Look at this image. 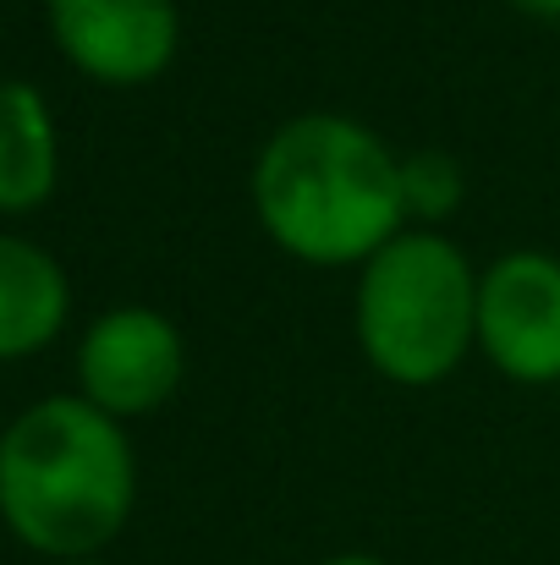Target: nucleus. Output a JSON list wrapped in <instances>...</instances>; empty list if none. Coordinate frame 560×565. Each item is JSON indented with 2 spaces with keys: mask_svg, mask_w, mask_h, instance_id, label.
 Segmentation results:
<instances>
[{
  "mask_svg": "<svg viewBox=\"0 0 560 565\" xmlns=\"http://www.w3.org/2000/svg\"><path fill=\"white\" fill-rule=\"evenodd\" d=\"M247 198L258 231L308 269H363L406 231L401 154L341 110L281 121L253 154Z\"/></svg>",
  "mask_w": 560,
  "mask_h": 565,
  "instance_id": "f257e3e1",
  "label": "nucleus"
},
{
  "mask_svg": "<svg viewBox=\"0 0 560 565\" xmlns=\"http://www.w3.org/2000/svg\"><path fill=\"white\" fill-rule=\"evenodd\" d=\"M138 505L127 423L83 395H44L0 434V522L44 561H94Z\"/></svg>",
  "mask_w": 560,
  "mask_h": 565,
  "instance_id": "f03ea898",
  "label": "nucleus"
},
{
  "mask_svg": "<svg viewBox=\"0 0 560 565\" xmlns=\"http://www.w3.org/2000/svg\"><path fill=\"white\" fill-rule=\"evenodd\" d=\"M352 335L384 384H445L478 352V269L445 236L406 225L390 236L352 286Z\"/></svg>",
  "mask_w": 560,
  "mask_h": 565,
  "instance_id": "7ed1b4c3",
  "label": "nucleus"
},
{
  "mask_svg": "<svg viewBox=\"0 0 560 565\" xmlns=\"http://www.w3.org/2000/svg\"><path fill=\"white\" fill-rule=\"evenodd\" d=\"M478 358L511 384H560V258L511 247L478 269Z\"/></svg>",
  "mask_w": 560,
  "mask_h": 565,
  "instance_id": "20e7f679",
  "label": "nucleus"
},
{
  "mask_svg": "<svg viewBox=\"0 0 560 565\" xmlns=\"http://www.w3.org/2000/svg\"><path fill=\"white\" fill-rule=\"evenodd\" d=\"M187 374L182 330L144 302H121L83 330L77 347V395L116 423L160 412Z\"/></svg>",
  "mask_w": 560,
  "mask_h": 565,
  "instance_id": "39448f33",
  "label": "nucleus"
},
{
  "mask_svg": "<svg viewBox=\"0 0 560 565\" xmlns=\"http://www.w3.org/2000/svg\"><path fill=\"white\" fill-rule=\"evenodd\" d=\"M55 50L105 88H144L182 50L177 0H44Z\"/></svg>",
  "mask_w": 560,
  "mask_h": 565,
  "instance_id": "423d86ee",
  "label": "nucleus"
},
{
  "mask_svg": "<svg viewBox=\"0 0 560 565\" xmlns=\"http://www.w3.org/2000/svg\"><path fill=\"white\" fill-rule=\"evenodd\" d=\"M72 313L66 269L28 236L0 231V363L44 352Z\"/></svg>",
  "mask_w": 560,
  "mask_h": 565,
  "instance_id": "0eeeda50",
  "label": "nucleus"
},
{
  "mask_svg": "<svg viewBox=\"0 0 560 565\" xmlns=\"http://www.w3.org/2000/svg\"><path fill=\"white\" fill-rule=\"evenodd\" d=\"M61 177V143L55 116L44 94L22 77L0 83V214L39 209Z\"/></svg>",
  "mask_w": 560,
  "mask_h": 565,
  "instance_id": "6e6552de",
  "label": "nucleus"
},
{
  "mask_svg": "<svg viewBox=\"0 0 560 565\" xmlns=\"http://www.w3.org/2000/svg\"><path fill=\"white\" fill-rule=\"evenodd\" d=\"M467 198V177L445 149H418L401 154V203H406V225L440 231V220H451Z\"/></svg>",
  "mask_w": 560,
  "mask_h": 565,
  "instance_id": "1a4fd4ad",
  "label": "nucleus"
},
{
  "mask_svg": "<svg viewBox=\"0 0 560 565\" xmlns=\"http://www.w3.org/2000/svg\"><path fill=\"white\" fill-rule=\"evenodd\" d=\"M506 6H517L522 17H539V22H560V0H506Z\"/></svg>",
  "mask_w": 560,
  "mask_h": 565,
  "instance_id": "9d476101",
  "label": "nucleus"
},
{
  "mask_svg": "<svg viewBox=\"0 0 560 565\" xmlns=\"http://www.w3.org/2000/svg\"><path fill=\"white\" fill-rule=\"evenodd\" d=\"M319 565H390V561H379V555H363V550H347V555H330V561H319Z\"/></svg>",
  "mask_w": 560,
  "mask_h": 565,
  "instance_id": "9b49d317",
  "label": "nucleus"
},
{
  "mask_svg": "<svg viewBox=\"0 0 560 565\" xmlns=\"http://www.w3.org/2000/svg\"><path fill=\"white\" fill-rule=\"evenodd\" d=\"M50 565H99V561H50Z\"/></svg>",
  "mask_w": 560,
  "mask_h": 565,
  "instance_id": "f8f14e48",
  "label": "nucleus"
}]
</instances>
